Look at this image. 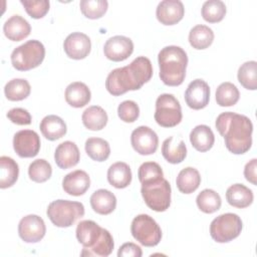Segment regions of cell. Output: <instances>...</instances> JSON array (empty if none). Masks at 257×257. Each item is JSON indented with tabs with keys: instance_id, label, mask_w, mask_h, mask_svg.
I'll use <instances>...</instances> for the list:
<instances>
[{
	"instance_id": "cell-1",
	"label": "cell",
	"mask_w": 257,
	"mask_h": 257,
	"mask_svg": "<svg viewBox=\"0 0 257 257\" xmlns=\"http://www.w3.org/2000/svg\"><path fill=\"white\" fill-rule=\"evenodd\" d=\"M153 76V66L149 58L139 56L128 65L110 71L105 80V88L114 95H121L128 90H138Z\"/></svg>"
},
{
	"instance_id": "cell-2",
	"label": "cell",
	"mask_w": 257,
	"mask_h": 257,
	"mask_svg": "<svg viewBox=\"0 0 257 257\" xmlns=\"http://www.w3.org/2000/svg\"><path fill=\"white\" fill-rule=\"evenodd\" d=\"M216 128L224 138L227 150L235 155L248 152L252 146L253 124L249 117L232 111L220 113L216 119Z\"/></svg>"
},
{
	"instance_id": "cell-3",
	"label": "cell",
	"mask_w": 257,
	"mask_h": 257,
	"mask_svg": "<svg viewBox=\"0 0 257 257\" xmlns=\"http://www.w3.org/2000/svg\"><path fill=\"white\" fill-rule=\"evenodd\" d=\"M76 238L83 246L81 256H108L114 247L111 234L91 220L80 221L76 227Z\"/></svg>"
},
{
	"instance_id": "cell-4",
	"label": "cell",
	"mask_w": 257,
	"mask_h": 257,
	"mask_svg": "<svg viewBox=\"0 0 257 257\" xmlns=\"http://www.w3.org/2000/svg\"><path fill=\"white\" fill-rule=\"evenodd\" d=\"M160 78L169 86H178L186 76L188 56L186 51L176 45L164 47L158 54Z\"/></svg>"
},
{
	"instance_id": "cell-5",
	"label": "cell",
	"mask_w": 257,
	"mask_h": 257,
	"mask_svg": "<svg viewBox=\"0 0 257 257\" xmlns=\"http://www.w3.org/2000/svg\"><path fill=\"white\" fill-rule=\"evenodd\" d=\"M47 217L53 225L59 228L72 226L84 215V206L80 202L56 200L51 202L46 210Z\"/></svg>"
},
{
	"instance_id": "cell-6",
	"label": "cell",
	"mask_w": 257,
	"mask_h": 257,
	"mask_svg": "<svg viewBox=\"0 0 257 257\" xmlns=\"http://www.w3.org/2000/svg\"><path fill=\"white\" fill-rule=\"evenodd\" d=\"M171 185L163 177L142 184L141 193L147 206L156 211L164 212L171 205Z\"/></svg>"
},
{
	"instance_id": "cell-7",
	"label": "cell",
	"mask_w": 257,
	"mask_h": 257,
	"mask_svg": "<svg viewBox=\"0 0 257 257\" xmlns=\"http://www.w3.org/2000/svg\"><path fill=\"white\" fill-rule=\"evenodd\" d=\"M44 56V45L39 40L32 39L19 45L12 51L11 63L15 69L26 71L40 65Z\"/></svg>"
},
{
	"instance_id": "cell-8",
	"label": "cell",
	"mask_w": 257,
	"mask_h": 257,
	"mask_svg": "<svg viewBox=\"0 0 257 257\" xmlns=\"http://www.w3.org/2000/svg\"><path fill=\"white\" fill-rule=\"evenodd\" d=\"M243 228L241 218L234 213H225L216 217L210 225V235L218 243H227L237 238Z\"/></svg>"
},
{
	"instance_id": "cell-9",
	"label": "cell",
	"mask_w": 257,
	"mask_h": 257,
	"mask_svg": "<svg viewBox=\"0 0 257 257\" xmlns=\"http://www.w3.org/2000/svg\"><path fill=\"white\" fill-rule=\"evenodd\" d=\"M133 237L146 247L157 246L162 239V230L159 224L147 214L134 218L131 225Z\"/></svg>"
},
{
	"instance_id": "cell-10",
	"label": "cell",
	"mask_w": 257,
	"mask_h": 257,
	"mask_svg": "<svg viewBox=\"0 0 257 257\" xmlns=\"http://www.w3.org/2000/svg\"><path fill=\"white\" fill-rule=\"evenodd\" d=\"M182 108L179 100L170 93H163L156 100L155 120L164 127H173L182 120Z\"/></svg>"
},
{
	"instance_id": "cell-11",
	"label": "cell",
	"mask_w": 257,
	"mask_h": 257,
	"mask_svg": "<svg viewBox=\"0 0 257 257\" xmlns=\"http://www.w3.org/2000/svg\"><path fill=\"white\" fill-rule=\"evenodd\" d=\"M131 143L137 153L148 156L156 153L159 146V138L151 127L141 125L133 131Z\"/></svg>"
},
{
	"instance_id": "cell-12",
	"label": "cell",
	"mask_w": 257,
	"mask_h": 257,
	"mask_svg": "<svg viewBox=\"0 0 257 257\" xmlns=\"http://www.w3.org/2000/svg\"><path fill=\"white\" fill-rule=\"evenodd\" d=\"M13 149L20 158H33L40 150V138L32 130L17 132L13 138Z\"/></svg>"
},
{
	"instance_id": "cell-13",
	"label": "cell",
	"mask_w": 257,
	"mask_h": 257,
	"mask_svg": "<svg viewBox=\"0 0 257 257\" xmlns=\"http://www.w3.org/2000/svg\"><path fill=\"white\" fill-rule=\"evenodd\" d=\"M45 233V223L38 215H27L23 217L18 224L19 237L26 243L39 242L44 237Z\"/></svg>"
},
{
	"instance_id": "cell-14",
	"label": "cell",
	"mask_w": 257,
	"mask_h": 257,
	"mask_svg": "<svg viewBox=\"0 0 257 257\" xmlns=\"http://www.w3.org/2000/svg\"><path fill=\"white\" fill-rule=\"evenodd\" d=\"M134 43L131 38L123 35H115L106 40L103 52L107 59L112 61H122L132 55Z\"/></svg>"
},
{
	"instance_id": "cell-15",
	"label": "cell",
	"mask_w": 257,
	"mask_h": 257,
	"mask_svg": "<svg viewBox=\"0 0 257 257\" xmlns=\"http://www.w3.org/2000/svg\"><path fill=\"white\" fill-rule=\"evenodd\" d=\"M185 100L189 107L202 109L206 107L210 100L209 84L203 79H195L189 83L185 91Z\"/></svg>"
},
{
	"instance_id": "cell-16",
	"label": "cell",
	"mask_w": 257,
	"mask_h": 257,
	"mask_svg": "<svg viewBox=\"0 0 257 257\" xmlns=\"http://www.w3.org/2000/svg\"><path fill=\"white\" fill-rule=\"evenodd\" d=\"M63 49L66 55L72 59L85 58L91 49V42L89 37L81 32H72L65 38L63 42Z\"/></svg>"
},
{
	"instance_id": "cell-17",
	"label": "cell",
	"mask_w": 257,
	"mask_h": 257,
	"mask_svg": "<svg viewBox=\"0 0 257 257\" xmlns=\"http://www.w3.org/2000/svg\"><path fill=\"white\" fill-rule=\"evenodd\" d=\"M185 14V8L180 0L161 1L156 9L157 19L164 25H174L181 21Z\"/></svg>"
},
{
	"instance_id": "cell-18",
	"label": "cell",
	"mask_w": 257,
	"mask_h": 257,
	"mask_svg": "<svg viewBox=\"0 0 257 257\" xmlns=\"http://www.w3.org/2000/svg\"><path fill=\"white\" fill-rule=\"evenodd\" d=\"M90 186V179L86 172L75 170L67 174L62 180V188L65 193L71 196L83 195Z\"/></svg>"
},
{
	"instance_id": "cell-19",
	"label": "cell",
	"mask_w": 257,
	"mask_h": 257,
	"mask_svg": "<svg viewBox=\"0 0 257 257\" xmlns=\"http://www.w3.org/2000/svg\"><path fill=\"white\" fill-rule=\"evenodd\" d=\"M79 150L76 144L70 141H65L59 144L54 153V161L56 165L62 170L76 166L79 162Z\"/></svg>"
},
{
	"instance_id": "cell-20",
	"label": "cell",
	"mask_w": 257,
	"mask_h": 257,
	"mask_svg": "<svg viewBox=\"0 0 257 257\" xmlns=\"http://www.w3.org/2000/svg\"><path fill=\"white\" fill-rule=\"evenodd\" d=\"M31 31L29 22L20 15H12L3 25L5 36L12 41H20L26 38Z\"/></svg>"
},
{
	"instance_id": "cell-21",
	"label": "cell",
	"mask_w": 257,
	"mask_h": 257,
	"mask_svg": "<svg viewBox=\"0 0 257 257\" xmlns=\"http://www.w3.org/2000/svg\"><path fill=\"white\" fill-rule=\"evenodd\" d=\"M65 100L72 107H82L86 105L91 98V93L88 86L80 81H74L65 88Z\"/></svg>"
},
{
	"instance_id": "cell-22",
	"label": "cell",
	"mask_w": 257,
	"mask_h": 257,
	"mask_svg": "<svg viewBox=\"0 0 257 257\" xmlns=\"http://www.w3.org/2000/svg\"><path fill=\"white\" fill-rule=\"evenodd\" d=\"M39 128L43 137L49 141H56L61 139L67 132L66 123L64 120L55 114L44 116L40 122Z\"/></svg>"
},
{
	"instance_id": "cell-23",
	"label": "cell",
	"mask_w": 257,
	"mask_h": 257,
	"mask_svg": "<svg viewBox=\"0 0 257 257\" xmlns=\"http://www.w3.org/2000/svg\"><path fill=\"white\" fill-rule=\"evenodd\" d=\"M89 201L93 211L100 215H108L116 207L115 196L106 189H99L93 192Z\"/></svg>"
},
{
	"instance_id": "cell-24",
	"label": "cell",
	"mask_w": 257,
	"mask_h": 257,
	"mask_svg": "<svg viewBox=\"0 0 257 257\" xmlns=\"http://www.w3.org/2000/svg\"><path fill=\"white\" fill-rule=\"evenodd\" d=\"M226 199L231 206L243 209L252 204L254 196L252 190L243 184H234L227 189Z\"/></svg>"
},
{
	"instance_id": "cell-25",
	"label": "cell",
	"mask_w": 257,
	"mask_h": 257,
	"mask_svg": "<svg viewBox=\"0 0 257 257\" xmlns=\"http://www.w3.org/2000/svg\"><path fill=\"white\" fill-rule=\"evenodd\" d=\"M132 177L130 166L123 162H116L107 170V181L116 189L126 188L132 182Z\"/></svg>"
},
{
	"instance_id": "cell-26",
	"label": "cell",
	"mask_w": 257,
	"mask_h": 257,
	"mask_svg": "<svg viewBox=\"0 0 257 257\" xmlns=\"http://www.w3.org/2000/svg\"><path fill=\"white\" fill-rule=\"evenodd\" d=\"M190 142L198 152L204 153L213 147L215 137L210 126L199 124L192 130L190 134Z\"/></svg>"
},
{
	"instance_id": "cell-27",
	"label": "cell",
	"mask_w": 257,
	"mask_h": 257,
	"mask_svg": "<svg viewBox=\"0 0 257 257\" xmlns=\"http://www.w3.org/2000/svg\"><path fill=\"white\" fill-rule=\"evenodd\" d=\"M83 125L90 131L102 130L108 120L105 110L98 105H91L87 107L81 115Z\"/></svg>"
},
{
	"instance_id": "cell-28",
	"label": "cell",
	"mask_w": 257,
	"mask_h": 257,
	"mask_svg": "<svg viewBox=\"0 0 257 257\" xmlns=\"http://www.w3.org/2000/svg\"><path fill=\"white\" fill-rule=\"evenodd\" d=\"M176 184L181 193L191 194L199 188L201 184V176L197 169L187 167L178 174Z\"/></svg>"
},
{
	"instance_id": "cell-29",
	"label": "cell",
	"mask_w": 257,
	"mask_h": 257,
	"mask_svg": "<svg viewBox=\"0 0 257 257\" xmlns=\"http://www.w3.org/2000/svg\"><path fill=\"white\" fill-rule=\"evenodd\" d=\"M162 155L170 164H180L187 156V148L184 141L174 143V137H169L163 142Z\"/></svg>"
},
{
	"instance_id": "cell-30",
	"label": "cell",
	"mask_w": 257,
	"mask_h": 257,
	"mask_svg": "<svg viewBox=\"0 0 257 257\" xmlns=\"http://www.w3.org/2000/svg\"><path fill=\"white\" fill-rule=\"evenodd\" d=\"M19 175V167L17 163L10 157H0V188L6 189L12 187Z\"/></svg>"
},
{
	"instance_id": "cell-31",
	"label": "cell",
	"mask_w": 257,
	"mask_h": 257,
	"mask_svg": "<svg viewBox=\"0 0 257 257\" xmlns=\"http://www.w3.org/2000/svg\"><path fill=\"white\" fill-rule=\"evenodd\" d=\"M214 40L213 30L203 24H198L194 26L189 33V42L191 46L195 49H205L208 48Z\"/></svg>"
},
{
	"instance_id": "cell-32",
	"label": "cell",
	"mask_w": 257,
	"mask_h": 257,
	"mask_svg": "<svg viewBox=\"0 0 257 257\" xmlns=\"http://www.w3.org/2000/svg\"><path fill=\"white\" fill-rule=\"evenodd\" d=\"M30 84L24 78H13L9 80L4 87L5 96L11 101L25 99L30 94Z\"/></svg>"
},
{
	"instance_id": "cell-33",
	"label": "cell",
	"mask_w": 257,
	"mask_h": 257,
	"mask_svg": "<svg viewBox=\"0 0 257 257\" xmlns=\"http://www.w3.org/2000/svg\"><path fill=\"white\" fill-rule=\"evenodd\" d=\"M85 152L87 156L96 162H103L110 155L109 144L101 138H89L85 142Z\"/></svg>"
},
{
	"instance_id": "cell-34",
	"label": "cell",
	"mask_w": 257,
	"mask_h": 257,
	"mask_svg": "<svg viewBox=\"0 0 257 257\" xmlns=\"http://www.w3.org/2000/svg\"><path fill=\"white\" fill-rule=\"evenodd\" d=\"M196 203L198 208L206 213L212 214L217 212L222 205V200L220 195L212 189H205L198 194L196 198Z\"/></svg>"
},
{
	"instance_id": "cell-35",
	"label": "cell",
	"mask_w": 257,
	"mask_h": 257,
	"mask_svg": "<svg viewBox=\"0 0 257 257\" xmlns=\"http://www.w3.org/2000/svg\"><path fill=\"white\" fill-rule=\"evenodd\" d=\"M237 77L244 88L255 90L257 88V62L254 60L244 62L238 69Z\"/></svg>"
},
{
	"instance_id": "cell-36",
	"label": "cell",
	"mask_w": 257,
	"mask_h": 257,
	"mask_svg": "<svg viewBox=\"0 0 257 257\" xmlns=\"http://www.w3.org/2000/svg\"><path fill=\"white\" fill-rule=\"evenodd\" d=\"M239 97L238 88L231 82H223L216 89V101L220 106H232L237 103Z\"/></svg>"
},
{
	"instance_id": "cell-37",
	"label": "cell",
	"mask_w": 257,
	"mask_h": 257,
	"mask_svg": "<svg viewBox=\"0 0 257 257\" xmlns=\"http://www.w3.org/2000/svg\"><path fill=\"white\" fill-rule=\"evenodd\" d=\"M226 5L221 0H208L202 6V16L209 23H217L223 20L226 14Z\"/></svg>"
},
{
	"instance_id": "cell-38",
	"label": "cell",
	"mask_w": 257,
	"mask_h": 257,
	"mask_svg": "<svg viewBox=\"0 0 257 257\" xmlns=\"http://www.w3.org/2000/svg\"><path fill=\"white\" fill-rule=\"evenodd\" d=\"M28 175L33 182L44 183L52 175L51 165L44 159H37L29 165Z\"/></svg>"
},
{
	"instance_id": "cell-39",
	"label": "cell",
	"mask_w": 257,
	"mask_h": 257,
	"mask_svg": "<svg viewBox=\"0 0 257 257\" xmlns=\"http://www.w3.org/2000/svg\"><path fill=\"white\" fill-rule=\"evenodd\" d=\"M79 7L86 18L98 19L106 12L108 2L106 0H81Z\"/></svg>"
},
{
	"instance_id": "cell-40",
	"label": "cell",
	"mask_w": 257,
	"mask_h": 257,
	"mask_svg": "<svg viewBox=\"0 0 257 257\" xmlns=\"http://www.w3.org/2000/svg\"><path fill=\"white\" fill-rule=\"evenodd\" d=\"M138 177H139L141 184H143L148 181L163 178L164 173L159 164H157L155 162H146V163L142 164L141 167L139 168Z\"/></svg>"
},
{
	"instance_id": "cell-41",
	"label": "cell",
	"mask_w": 257,
	"mask_h": 257,
	"mask_svg": "<svg viewBox=\"0 0 257 257\" xmlns=\"http://www.w3.org/2000/svg\"><path fill=\"white\" fill-rule=\"evenodd\" d=\"M20 3L24 6L27 14L34 19H40L44 17L50 6L49 1L47 0H21Z\"/></svg>"
},
{
	"instance_id": "cell-42",
	"label": "cell",
	"mask_w": 257,
	"mask_h": 257,
	"mask_svg": "<svg viewBox=\"0 0 257 257\" xmlns=\"http://www.w3.org/2000/svg\"><path fill=\"white\" fill-rule=\"evenodd\" d=\"M118 117L124 122H134L140 115V107L134 100H124L118 104Z\"/></svg>"
},
{
	"instance_id": "cell-43",
	"label": "cell",
	"mask_w": 257,
	"mask_h": 257,
	"mask_svg": "<svg viewBox=\"0 0 257 257\" xmlns=\"http://www.w3.org/2000/svg\"><path fill=\"white\" fill-rule=\"evenodd\" d=\"M7 117L15 124L26 125L31 123V115L27 109L22 107H14L11 108L7 112Z\"/></svg>"
},
{
	"instance_id": "cell-44",
	"label": "cell",
	"mask_w": 257,
	"mask_h": 257,
	"mask_svg": "<svg viewBox=\"0 0 257 257\" xmlns=\"http://www.w3.org/2000/svg\"><path fill=\"white\" fill-rule=\"evenodd\" d=\"M143 255L142 249L139 245L132 243V242H127L122 244L117 252V256L118 257H141Z\"/></svg>"
},
{
	"instance_id": "cell-45",
	"label": "cell",
	"mask_w": 257,
	"mask_h": 257,
	"mask_svg": "<svg viewBox=\"0 0 257 257\" xmlns=\"http://www.w3.org/2000/svg\"><path fill=\"white\" fill-rule=\"evenodd\" d=\"M256 170H257V160L256 159H252L251 161H249L244 168V176L245 179L250 182L253 185L257 184L256 181Z\"/></svg>"
}]
</instances>
